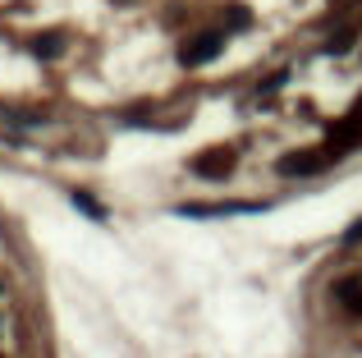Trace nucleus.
<instances>
[{
	"label": "nucleus",
	"instance_id": "7",
	"mask_svg": "<svg viewBox=\"0 0 362 358\" xmlns=\"http://www.w3.org/2000/svg\"><path fill=\"white\" fill-rule=\"evenodd\" d=\"M358 239H362V221H358V225H354V230H349V234H344V243H358Z\"/></svg>",
	"mask_w": 362,
	"mask_h": 358
},
{
	"label": "nucleus",
	"instance_id": "1",
	"mask_svg": "<svg viewBox=\"0 0 362 358\" xmlns=\"http://www.w3.org/2000/svg\"><path fill=\"white\" fill-rule=\"evenodd\" d=\"M225 51V33H197L193 42L179 46V64H206Z\"/></svg>",
	"mask_w": 362,
	"mask_h": 358
},
{
	"label": "nucleus",
	"instance_id": "4",
	"mask_svg": "<svg viewBox=\"0 0 362 358\" xmlns=\"http://www.w3.org/2000/svg\"><path fill=\"white\" fill-rule=\"evenodd\" d=\"M321 166H326V156H317V152H289V156H280V175H317Z\"/></svg>",
	"mask_w": 362,
	"mask_h": 358
},
{
	"label": "nucleus",
	"instance_id": "5",
	"mask_svg": "<svg viewBox=\"0 0 362 358\" xmlns=\"http://www.w3.org/2000/svg\"><path fill=\"white\" fill-rule=\"evenodd\" d=\"M69 197H74V207H78V212H88V216H92V221H106V207H101L92 193H78V188H74Z\"/></svg>",
	"mask_w": 362,
	"mask_h": 358
},
{
	"label": "nucleus",
	"instance_id": "3",
	"mask_svg": "<svg viewBox=\"0 0 362 358\" xmlns=\"http://www.w3.org/2000/svg\"><path fill=\"white\" fill-rule=\"evenodd\" d=\"M230 171H234V152L230 147H211V152L193 156V175H202V179H225Z\"/></svg>",
	"mask_w": 362,
	"mask_h": 358
},
{
	"label": "nucleus",
	"instance_id": "6",
	"mask_svg": "<svg viewBox=\"0 0 362 358\" xmlns=\"http://www.w3.org/2000/svg\"><path fill=\"white\" fill-rule=\"evenodd\" d=\"M33 51H37V55H42V60H55V55H60V51H64V42H60V37H55V33H51V37H37V42H33Z\"/></svg>",
	"mask_w": 362,
	"mask_h": 358
},
{
	"label": "nucleus",
	"instance_id": "2",
	"mask_svg": "<svg viewBox=\"0 0 362 358\" xmlns=\"http://www.w3.org/2000/svg\"><path fill=\"white\" fill-rule=\"evenodd\" d=\"M266 202H184L179 216H247V212H262Z\"/></svg>",
	"mask_w": 362,
	"mask_h": 358
}]
</instances>
